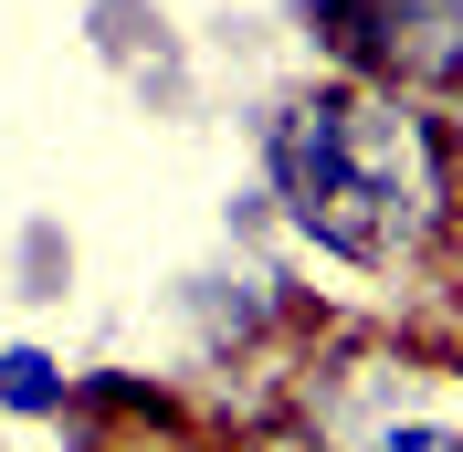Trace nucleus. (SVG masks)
<instances>
[{
    "label": "nucleus",
    "instance_id": "nucleus-2",
    "mask_svg": "<svg viewBox=\"0 0 463 452\" xmlns=\"http://www.w3.org/2000/svg\"><path fill=\"white\" fill-rule=\"evenodd\" d=\"M369 452H463V442H453L442 421H390V431H379Z\"/></svg>",
    "mask_w": 463,
    "mask_h": 452
},
{
    "label": "nucleus",
    "instance_id": "nucleus-1",
    "mask_svg": "<svg viewBox=\"0 0 463 452\" xmlns=\"http://www.w3.org/2000/svg\"><path fill=\"white\" fill-rule=\"evenodd\" d=\"M0 410H22V421L63 410V368L43 358V347H0Z\"/></svg>",
    "mask_w": 463,
    "mask_h": 452
}]
</instances>
